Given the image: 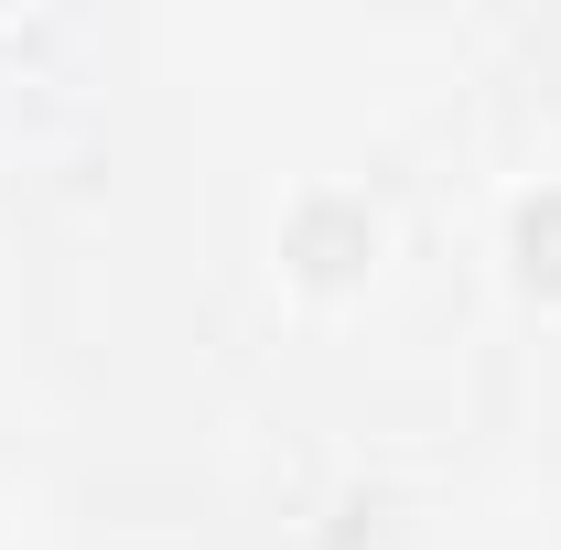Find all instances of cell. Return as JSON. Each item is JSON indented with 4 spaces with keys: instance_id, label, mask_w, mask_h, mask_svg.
Listing matches in <instances>:
<instances>
[{
    "instance_id": "7a4b0ae2",
    "label": "cell",
    "mask_w": 561,
    "mask_h": 550,
    "mask_svg": "<svg viewBox=\"0 0 561 550\" xmlns=\"http://www.w3.org/2000/svg\"><path fill=\"white\" fill-rule=\"evenodd\" d=\"M518 271L540 280V291H561V195H529L518 206Z\"/></svg>"
},
{
    "instance_id": "6da1fadb",
    "label": "cell",
    "mask_w": 561,
    "mask_h": 550,
    "mask_svg": "<svg viewBox=\"0 0 561 550\" xmlns=\"http://www.w3.org/2000/svg\"><path fill=\"white\" fill-rule=\"evenodd\" d=\"M367 249H378V216L346 206V195H313V206L291 216V260H302L313 280H346Z\"/></svg>"
}]
</instances>
